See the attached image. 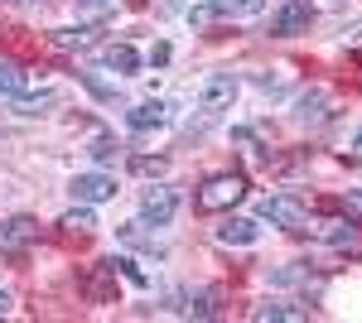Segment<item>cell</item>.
I'll list each match as a JSON object with an SVG mask.
<instances>
[{
    "instance_id": "8992f818",
    "label": "cell",
    "mask_w": 362,
    "mask_h": 323,
    "mask_svg": "<svg viewBox=\"0 0 362 323\" xmlns=\"http://www.w3.org/2000/svg\"><path fill=\"white\" fill-rule=\"evenodd\" d=\"M34 237H39V222H34V217H10V222H0V251H25Z\"/></svg>"
},
{
    "instance_id": "9c48e42d",
    "label": "cell",
    "mask_w": 362,
    "mask_h": 323,
    "mask_svg": "<svg viewBox=\"0 0 362 323\" xmlns=\"http://www.w3.org/2000/svg\"><path fill=\"white\" fill-rule=\"evenodd\" d=\"M305 25H309V5L305 0H290L276 20H271V34H300Z\"/></svg>"
},
{
    "instance_id": "4fadbf2b",
    "label": "cell",
    "mask_w": 362,
    "mask_h": 323,
    "mask_svg": "<svg viewBox=\"0 0 362 323\" xmlns=\"http://www.w3.org/2000/svg\"><path fill=\"white\" fill-rule=\"evenodd\" d=\"M223 15H227V0H203V5H194V10H189L194 29H208L213 20H223Z\"/></svg>"
},
{
    "instance_id": "7a4b0ae2",
    "label": "cell",
    "mask_w": 362,
    "mask_h": 323,
    "mask_svg": "<svg viewBox=\"0 0 362 323\" xmlns=\"http://www.w3.org/2000/svg\"><path fill=\"white\" fill-rule=\"evenodd\" d=\"M261 217H266L271 227H300V222L309 217V208L295 198V193H276V198L261 203Z\"/></svg>"
},
{
    "instance_id": "3957f363",
    "label": "cell",
    "mask_w": 362,
    "mask_h": 323,
    "mask_svg": "<svg viewBox=\"0 0 362 323\" xmlns=\"http://www.w3.org/2000/svg\"><path fill=\"white\" fill-rule=\"evenodd\" d=\"M174 208H179V198H174V189H165V184H150L145 198H140V217L155 222V227H165L169 217H174Z\"/></svg>"
},
{
    "instance_id": "277c9868",
    "label": "cell",
    "mask_w": 362,
    "mask_h": 323,
    "mask_svg": "<svg viewBox=\"0 0 362 323\" xmlns=\"http://www.w3.org/2000/svg\"><path fill=\"white\" fill-rule=\"evenodd\" d=\"M198 102H203V111H227L237 102V78H232V73H213V78L203 82Z\"/></svg>"
},
{
    "instance_id": "ac0fdd59",
    "label": "cell",
    "mask_w": 362,
    "mask_h": 323,
    "mask_svg": "<svg viewBox=\"0 0 362 323\" xmlns=\"http://www.w3.org/2000/svg\"><path fill=\"white\" fill-rule=\"evenodd\" d=\"M261 10H266V0H227V15H237V20H251Z\"/></svg>"
},
{
    "instance_id": "7c38bea8",
    "label": "cell",
    "mask_w": 362,
    "mask_h": 323,
    "mask_svg": "<svg viewBox=\"0 0 362 323\" xmlns=\"http://www.w3.org/2000/svg\"><path fill=\"white\" fill-rule=\"evenodd\" d=\"M29 87V73L20 63H0V97H25Z\"/></svg>"
},
{
    "instance_id": "603a6c76",
    "label": "cell",
    "mask_w": 362,
    "mask_h": 323,
    "mask_svg": "<svg viewBox=\"0 0 362 323\" xmlns=\"http://www.w3.org/2000/svg\"><path fill=\"white\" fill-rule=\"evenodd\" d=\"M0 314H10V295L5 290H0Z\"/></svg>"
},
{
    "instance_id": "ffe728a7",
    "label": "cell",
    "mask_w": 362,
    "mask_h": 323,
    "mask_svg": "<svg viewBox=\"0 0 362 323\" xmlns=\"http://www.w3.org/2000/svg\"><path fill=\"white\" fill-rule=\"evenodd\" d=\"M218 314V295H203L198 304H189V319H213Z\"/></svg>"
},
{
    "instance_id": "cb8c5ba5",
    "label": "cell",
    "mask_w": 362,
    "mask_h": 323,
    "mask_svg": "<svg viewBox=\"0 0 362 323\" xmlns=\"http://www.w3.org/2000/svg\"><path fill=\"white\" fill-rule=\"evenodd\" d=\"M353 150H358V155H362V131H358V140H353Z\"/></svg>"
},
{
    "instance_id": "5b68a950",
    "label": "cell",
    "mask_w": 362,
    "mask_h": 323,
    "mask_svg": "<svg viewBox=\"0 0 362 323\" xmlns=\"http://www.w3.org/2000/svg\"><path fill=\"white\" fill-rule=\"evenodd\" d=\"M73 198L78 203H107V198H116V179L112 174H78L73 179Z\"/></svg>"
},
{
    "instance_id": "5bb4252c",
    "label": "cell",
    "mask_w": 362,
    "mask_h": 323,
    "mask_svg": "<svg viewBox=\"0 0 362 323\" xmlns=\"http://www.w3.org/2000/svg\"><path fill=\"white\" fill-rule=\"evenodd\" d=\"M107 270H112V275H126L131 285H150V275H145L131 256H112V261H107Z\"/></svg>"
},
{
    "instance_id": "44dd1931",
    "label": "cell",
    "mask_w": 362,
    "mask_h": 323,
    "mask_svg": "<svg viewBox=\"0 0 362 323\" xmlns=\"http://www.w3.org/2000/svg\"><path fill=\"white\" fill-rule=\"evenodd\" d=\"M44 107H49V97H15V111L20 116H39Z\"/></svg>"
},
{
    "instance_id": "8fae6325",
    "label": "cell",
    "mask_w": 362,
    "mask_h": 323,
    "mask_svg": "<svg viewBox=\"0 0 362 323\" xmlns=\"http://www.w3.org/2000/svg\"><path fill=\"white\" fill-rule=\"evenodd\" d=\"M102 63H107L112 73H121V78H131V73L140 68V54L131 49V44H112V49L102 54Z\"/></svg>"
},
{
    "instance_id": "30bf717a",
    "label": "cell",
    "mask_w": 362,
    "mask_h": 323,
    "mask_svg": "<svg viewBox=\"0 0 362 323\" xmlns=\"http://www.w3.org/2000/svg\"><path fill=\"white\" fill-rule=\"evenodd\" d=\"M251 319H256V323H305L309 314H305V309H295V304H256Z\"/></svg>"
},
{
    "instance_id": "d6986e66",
    "label": "cell",
    "mask_w": 362,
    "mask_h": 323,
    "mask_svg": "<svg viewBox=\"0 0 362 323\" xmlns=\"http://www.w3.org/2000/svg\"><path fill=\"white\" fill-rule=\"evenodd\" d=\"M131 169H136V174H155V179H160L169 164L165 160H150V155H131Z\"/></svg>"
},
{
    "instance_id": "52a82bcc",
    "label": "cell",
    "mask_w": 362,
    "mask_h": 323,
    "mask_svg": "<svg viewBox=\"0 0 362 323\" xmlns=\"http://www.w3.org/2000/svg\"><path fill=\"white\" fill-rule=\"evenodd\" d=\"M256 237H261V222H251V217H227L218 227V242L223 246H251Z\"/></svg>"
},
{
    "instance_id": "2e32d148",
    "label": "cell",
    "mask_w": 362,
    "mask_h": 323,
    "mask_svg": "<svg viewBox=\"0 0 362 323\" xmlns=\"http://www.w3.org/2000/svg\"><path fill=\"white\" fill-rule=\"evenodd\" d=\"M58 227H68V232H92V227H97V217H92V203L73 208V213H63V222H58Z\"/></svg>"
},
{
    "instance_id": "7402d4cb",
    "label": "cell",
    "mask_w": 362,
    "mask_h": 323,
    "mask_svg": "<svg viewBox=\"0 0 362 323\" xmlns=\"http://www.w3.org/2000/svg\"><path fill=\"white\" fill-rule=\"evenodd\" d=\"M343 213L353 217V222H362V189H348V193H343Z\"/></svg>"
},
{
    "instance_id": "6da1fadb",
    "label": "cell",
    "mask_w": 362,
    "mask_h": 323,
    "mask_svg": "<svg viewBox=\"0 0 362 323\" xmlns=\"http://www.w3.org/2000/svg\"><path fill=\"white\" fill-rule=\"evenodd\" d=\"M242 198H247V179H242V174H213V179L198 189L194 208L198 213H223V208L242 203Z\"/></svg>"
},
{
    "instance_id": "9a60e30c",
    "label": "cell",
    "mask_w": 362,
    "mask_h": 323,
    "mask_svg": "<svg viewBox=\"0 0 362 323\" xmlns=\"http://www.w3.org/2000/svg\"><path fill=\"white\" fill-rule=\"evenodd\" d=\"M97 29H54V49H87Z\"/></svg>"
},
{
    "instance_id": "e0dca14e",
    "label": "cell",
    "mask_w": 362,
    "mask_h": 323,
    "mask_svg": "<svg viewBox=\"0 0 362 323\" xmlns=\"http://www.w3.org/2000/svg\"><path fill=\"white\" fill-rule=\"evenodd\" d=\"M116 150H121V145H116L112 135H97V140H92V160H97V164H112Z\"/></svg>"
},
{
    "instance_id": "ba28073f",
    "label": "cell",
    "mask_w": 362,
    "mask_h": 323,
    "mask_svg": "<svg viewBox=\"0 0 362 323\" xmlns=\"http://www.w3.org/2000/svg\"><path fill=\"white\" fill-rule=\"evenodd\" d=\"M165 121H169L165 102H140V107L126 111V126H131V131H160Z\"/></svg>"
}]
</instances>
